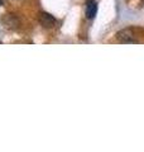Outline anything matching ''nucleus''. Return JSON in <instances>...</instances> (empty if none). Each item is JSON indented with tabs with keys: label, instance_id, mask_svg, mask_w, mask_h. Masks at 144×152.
I'll list each match as a JSON object with an SVG mask.
<instances>
[{
	"label": "nucleus",
	"instance_id": "f257e3e1",
	"mask_svg": "<svg viewBox=\"0 0 144 152\" xmlns=\"http://www.w3.org/2000/svg\"><path fill=\"white\" fill-rule=\"evenodd\" d=\"M1 23L4 24V27L7 28V29H17V28L20 26V22H19V19L13 15V14H5L3 18H1Z\"/></svg>",
	"mask_w": 144,
	"mask_h": 152
},
{
	"label": "nucleus",
	"instance_id": "f03ea898",
	"mask_svg": "<svg viewBox=\"0 0 144 152\" xmlns=\"http://www.w3.org/2000/svg\"><path fill=\"white\" fill-rule=\"evenodd\" d=\"M134 33L132 29H123L118 32L116 34V38L119 42H121V43H135V38H134Z\"/></svg>",
	"mask_w": 144,
	"mask_h": 152
},
{
	"label": "nucleus",
	"instance_id": "7ed1b4c3",
	"mask_svg": "<svg viewBox=\"0 0 144 152\" xmlns=\"http://www.w3.org/2000/svg\"><path fill=\"white\" fill-rule=\"evenodd\" d=\"M39 23L44 28H53L56 26V18L53 15H51L49 13L43 12L39 14Z\"/></svg>",
	"mask_w": 144,
	"mask_h": 152
},
{
	"label": "nucleus",
	"instance_id": "20e7f679",
	"mask_svg": "<svg viewBox=\"0 0 144 152\" xmlns=\"http://www.w3.org/2000/svg\"><path fill=\"white\" fill-rule=\"evenodd\" d=\"M97 13V4L95 0H87L86 3V17L89 19H94Z\"/></svg>",
	"mask_w": 144,
	"mask_h": 152
},
{
	"label": "nucleus",
	"instance_id": "39448f33",
	"mask_svg": "<svg viewBox=\"0 0 144 152\" xmlns=\"http://www.w3.org/2000/svg\"><path fill=\"white\" fill-rule=\"evenodd\" d=\"M3 5V0H0V7H1Z\"/></svg>",
	"mask_w": 144,
	"mask_h": 152
}]
</instances>
